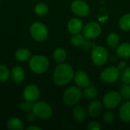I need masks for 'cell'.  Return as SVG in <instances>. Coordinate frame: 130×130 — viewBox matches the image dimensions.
I'll use <instances>...</instances> for the list:
<instances>
[{"mask_svg":"<svg viewBox=\"0 0 130 130\" xmlns=\"http://www.w3.org/2000/svg\"><path fill=\"white\" fill-rule=\"evenodd\" d=\"M30 33L32 38L38 42L45 40L48 37V30L41 22H34L30 27Z\"/></svg>","mask_w":130,"mask_h":130,"instance_id":"cell-4","label":"cell"},{"mask_svg":"<svg viewBox=\"0 0 130 130\" xmlns=\"http://www.w3.org/2000/svg\"><path fill=\"white\" fill-rule=\"evenodd\" d=\"M27 130H40L41 129L38 126H30L29 127H27Z\"/></svg>","mask_w":130,"mask_h":130,"instance_id":"cell-36","label":"cell"},{"mask_svg":"<svg viewBox=\"0 0 130 130\" xmlns=\"http://www.w3.org/2000/svg\"><path fill=\"white\" fill-rule=\"evenodd\" d=\"M88 129L89 130H100L101 129V126L96 121H92L89 123Z\"/></svg>","mask_w":130,"mask_h":130,"instance_id":"cell-33","label":"cell"},{"mask_svg":"<svg viewBox=\"0 0 130 130\" xmlns=\"http://www.w3.org/2000/svg\"><path fill=\"white\" fill-rule=\"evenodd\" d=\"M120 76V70L114 66L108 67L101 73V79L106 83H114L119 79Z\"/></svg>","mask_w":130,"mask_h":130,"instance_id":"cell-8","label":"cell"},{"mask_svg":"<svg viewBox=\"0 0 130 130\" xmlns=\"http://www.w3.org/2000/svg\"><path fill=\"white\" fill-rule=\"evenodd\" d=\"M53 59L59 63L63 62L67 57V53L66 50L62 48H57L54 50L53 54Z\"/></svg>","mask_w":130,"mask_h":130,"instance_id":"cell-21","label":"cell"},{"mask_svg":"<svg viewBox=\"0 0 130 130\" xmlns=\"http://www.w3.org/2000/svg\"><path fill=\"white\" fill-rule=\"evenodd\" d=\"M34 12L38 16H44L49 12V6L44 2H40L35 5Z\"/></svg>","mask_w":130,"mask_h":130,"instance_id":"cell-25","label":"cell"},{"mask_svg":"<svg viewBox=\"0 0 130 130\" xmlns=\"http://www.w3.org/2000/svg\"><path fill=\"white\" fill-rule=\"evenodd\" d=\"M67 28L71 34H76L80 33L83 29V23L79 18H72L69 21L67 24Z\"/></svg>","mask_w":130,"mask_h":130,"instance_id":"cell-13","label":"cell"},{"mask_svg":"<svg viewBox=\"0 0 130 130\" xmlns=\"http://www.w3.org/2000/svg\"><path fill=\"white\" fill-rule=\"evenodd\" d=\"M122 96L117 91H110L106 94L103 98L104 106L107 109L116 108L121 102Z\"/></svg>","mask_w":130,"mask_h":130,"instance_id":"cell-7","label":"cell"},{"mask_svg":"<svg viewBox=\"0 0 130 130\" xmlns=\"http://www.w3.org/2000/svg\"><path fill=\"white\" fill-rule=\"evenodd\" d=\"M120 43V37L117 34L112 32L110 33L107 38V43L108 46L111 49H114L118 46Z\"/></svg>","mask_w":130,"mask_h":130,"instance_id":"cell-23","label":"cell"},{"mask_svg":"<svg viewBox=\"0 0 130 130\" xmlns=\"http://www.w3.org/2000/svg\"><path fill=\"white\" fill-rule=\"evenodd\" d=\"M11 72L8 68L4 65H0V82H5L8 80Z\"/></svg>","mask_w":130,"mask_h":130,"instance_id":"cell-26","label":"cell"},{"mask_svg":"<svg viewBox=\"0 0 130 130\" xmlns=\"http://www.w3.org/2000/svg\"><path fill=\"white\" fill-rule=\"evenodd\" d=\"M83 94L86 98L94 99L98 95V90L92 83H89L88 85L85 88V91L83 92Z\"/></svg>","mask_w":130,"mask_h":130,"instance_id":"cell-22","label":"cell"},{"mask_svg":"<svg viewBox=\"0 0 130 130\" xmlns=\"http://www.w3.org/2000/svg\"><path fill=\"white\" fill-rule=\"evenodd\" d=\"M83 36L88 40H92L98 37L101 33V26L96 22H89L83 27Z\"/></svg>","mask_w":130,"mask_h":130,"instance_id":"cell-10","label":"cell"},{"mask_svg":"<svg viewBox=\"0 0 130 130\" xmlns=\"http://www.w3.org/2000/svg\"><path fill=\"white\" fill-rule=\"evenodd\" d=\"M31 57V53L28 49L21 48L15 53V59L19 62H26Z\"/></svg>","mask_w":130,"mask_h":130,"instance_id":"cell-19","label":"cell"},{"mask_svg":"<svg viewBox=\"0 0 130 130\" xmlns=\"http://www.w3.org/2000/svg\"><path fill=\"white\" fill-rule=\"evenodd\" d=\"M32 107H33V103L28 102L24 101V102H22L20 104V108L21 110H22L23 111L25 112H30L32 110Z\"/></svg>","mask_w":130,"mask_h":130,"instance_id":"cell-31","label":"cell"},{"mask_svg":"<svg viewBox=\"0 0 130 130\" xmlns=\"http://www.w3.org/2000/svg\"><path fill=\"white\" fill-rule=\"evenodd\" d=\"M34 118H36V117L32 111H31V113H29L27 116V119L28 121H33L34 120Z\"/></svg>","mask_w":130,"mask_h":130,"instance_id":"cell-35","label":"cell"},{"mask_svg":"<svg viewBox=\"0 0 130 130\" xmlns=\"http://www.w3.org/2000/svg\"><path fill=\"white\" fill-rule=\"evenodd\" d=\"M91 59L96 66H104L108 59V52L105 47L95 46L91 51Z\"/></svg>","mask_w":130,"mask_h":130,"instance_id":"cell-6","label":"cell"},{"mask_svg":"<svg viewBox=\"0 0 130 130\" xmlns=\"http://www.w3.org/2000/svg\"><path fill=\"white\" fill-rule=\"evenodd\" d=\"M103 120L106 124H110L114 120V114L111 111H106L103 116Z\"/></svg>","mask_w":130,"mask_h":130,"instance_id":"cell-29","label":"cell"},{"mask_svg":"<svg viewBox=\"0 0 130 130\" xmlns=\"http://www.w3.org/2000/svg\"><path fill=\"white\" fill-rule=\"evenodd\" d=\"M117 68H118V69H119V70H124V69L126 68V62H124V61L120 62L118 64Z\"/></svg>","mask_w":130,"mask_h":130,"instance_id":"cell-34","label":"cell"},{"mask_svg":"<svg viewBox=\"0 0 130 130\" xmlns=\"http://www.w3.org/2000/svg\"><path fill=\"white\" fill-rule=\"evenodd\" d=\"M121 79L124 83L130 84V67H127L123 70L121 75Z\"/></svg>","mask_w":130,"mask_h":130,"instance_id":"cell-30","label":"cell"},{"mask_svg":"<svg viewBox=\"0 0 130 130\" xmlns=\"http://www.w3.org/2000/svg\"><path fill=\"white\" fill-rule=\"evenodd\" d=\"M119 26L121 30L128 31L130 30V14H126L123 15L119 21Z\"/></svg>","mask_w":130,"mask_h":130,"instance_id":"cell-24","label":"cell"},{"mask_svg":"<svg viewBox=\"0 0 130 130\" xmlns=\"http://www.w3.org/2000/svg\"><path fill=\"white\" fill-rule=\"evenodd\" d=\"M120 94L122 98L130 100V85H128V84L123 85L120 88Z\"/></svg>","mask_w":130,"mask_h":130,"instance_id":"cell-28","label":"cell"},{"mask_svg":"<svg viewBox=\"0 0 130 130\" xmlns=\"http://www.w3.org/2000/svg\"><path fill=\"white\" fill-rule=\"evenodd\" d=\"M36 117L41 120H49L53 115V109L50 104L43 101H37L33 104L31 110Z\"/></svg>","mask_w":130,"mask_h":130,"instance_id":"cell-3","label":"cell"},{"mask_svg":"<svg viewBox=\"0 0 130 130\" xmlns=\"http://www.w3.org/2000/svg\"><path fill=\"white\" fill-rule=\"evenodd\" d=\"M40 95V91L39 88L36 85H28L25 87L23 91V98L24 101L35 103L38 101Z\"/></svg>","mask_w":130,"mask_h":130,"instance_id":"cell-9","label":"cell"},{"mask_svg":"<svg viewBox=\"0 0 130 130\" xmlns=\"http://www.w3.org/2000/svg\"><path fill=\"white\" fill-rule=\"evenodd\" d=\"M73 117L78 123H83L86 119V111L82 106H76L72 111Z\"/></svg>","mask_w":130,"mask_h":130,"instance_id":"cell-18","label":"cell"},{"mask_svg":"<svg viewBox=\"0 0 130 130\" xmlns=\"http://www.w3.org/2000/svg\"><path fill=\"white\" fill-rule=\"evenodd\" d=\"M7 127L10 130H22L24 126L23 122L20 119L17 117H12L8 121Z\"/></svg>","mask_w":130,"mask_h":130,"instance_id":"cell-20","label":"cell"},{"mask_svg":"<svg viewBox=\"0 0 130 130\" xmlns=\"http://www.w3.org/2000/svg\"><path fill=\"white\" fill-rule=\"evenodd\" d=\"M74 80H75V84L78 85V87L82 88H85L90 83L89 78L87 73L82 70L78 71L74 75Z\"/></svg>","mask_w":130,"mask_h":130,"instance_id":"cell-12","label":"cell"},{"mask_svg":"<svg viewBox=\"0 0 130 130\" xmlns=\"http://www.w3.org/2000/svg\"><path fill=\"white\" fill-rule=\"evenodd\" d=\"M102 109L103 107L101 103L98 101H94L89 104L88 108V113L91 117H98L101 113Z\"/></svg>","mask_w":130,"mask_h":130,"instance_id":"cell-15","label":"cell"},{"mask_svg":"<svg viewBox=\"0 0 130 130\" xmlns=\"http://www.w3.org/2000/svg\"><path fill=\"white\" fill-rule=\"evenodd\" d=\"M117 54L122 59L130 58V43H124L118 46L117 50Z\"/></svg>","mask_w":130,"mask_h":130,"instance_id":"cell-17","label":"cell"},{"mask_svg":"<svg viewBox=\"0 0 130 130\" xmlns=\"http://www.w3.org/2000/svg\"><path fill=\"white\" fill-rule=\"evenodd\" d=\"M82 92L79 88L70 87L67 88L63 94V101L68 106L75 105L82 98Z\"/></svg>","mask_w":130,"mask_h":130,"instance_id":"cell-5","label":"cell"},{"mask_svg":"<svg viewBox=\"0 0 130 130\" xmlns=\"http://www.w3.org/2000/svg\"><path fill=\"white\" fill-rule=\"evenodd\" d=\"M11 77L15 83H21L25 78L24 69L20 66H14L11 72Z\"/></svg>","mask_w":130,"mask_h":130,"instance_id":"cell-14","label":"cell"},{"mask_svg":"<svg viewBox=\"0 0 130 130\" xmlns=\"http://www.w3.org/2000/svg\"><path fill=\"white\" fill-rule=\"evenodd\" d=\"M0 2H1V0H0Z\"/></svg>","mask_w":130,"mask_h":130,"instance_id":"cell-37","label":"cell"},{"mask_svg":"<svg viewBox=\"0 0 130 130\" xmlns=\"http://www.w3.org/2000/svg\"><path fill=\"white\" fill-rule=\"evenodd\" d=\"M71 9L80 17H86L90 13L89 5L82 0H74L71 4Z\"/></svg>","mask_w":130,"mask_h":130,"instance_id":"cell-11","label":"cell"},{"mask_svg":"<svg viewBox=\"0 0 130 130\" xmlns=\"http://www.w3.org/2000/svg\"><path fill=\"white\" fill-rule=\"evenodd\" d=\"M94 44H93L91 41H90V40H88V39H86L85 38V41L83 42V43H82V45L81 46V47L83 49V50H85V51H88V50H90L92 47L94 48L95 46H94Z\"/></svg>","mask_w":130,"mask_h":130,"instance_id":"cell-32","label":"cell"},{"mask_svg":"<svg viewBox=\"0 0 130 130\" xmlns=\"http://www.w3.org/2000/svg\"><path fill=\"white\" fill-rule=\"evenodd\" d=\"M119 115L122 121L125 123L130 122V101L124 103L121 106L120 109Z\"/></svg>","mask_w":130,"mask_h":130,"instance_id":"cell-16","label":"cell"},{"mask_svg":"<svg viewBox=\"0 0 130 130\" xmlns=\"http://www.w3.org/2000/svg\"><path fill=\"white\" fill-rule=\"evenodd\" d=\"M74 70L71 66L66 63H60L54 69L53 82L58 86H64L74 78Z\"/></svg>","mask_w":130,"mask_h":130,"instance_id":"cell-1","label":"cell"},{"mask_svg":"<svg viewBox=\"0 0 130 130\" xmlns=\"http://www.w3.org/2000/svg\"><path fill=\"white\" fill-rule=\"evenodd\" d=\"M50 66L49 59L43 55H34L29 59V67L36 74L45 72Z\"/></svg>","mask_w":130,"mask_h":130,"instance_id":"cell-2","label":"cell"},{"mask_svg":"<svg viewBox=\"0 0 130 130\" xmlns=\"http://www.w3.org/2000/svg\"><path fill=\"white\" fill-rule=\"evenodd\" d=\"M85 37L78 33V34H74V36L71 38V43L75 46H81L83 42L85 41Z\"/></svg>","mask_w":130,"mask_h":130,"instance_id":"cell-27","label":"cell"}]
</instances>
